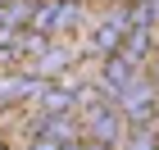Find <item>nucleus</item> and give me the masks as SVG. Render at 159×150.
Segmentation results:
<instances>
[{
    "label": "nucleus",
    "mask_w": 159,
    "mask_h": 150,
    "mask_svg": "<svg viewBox=\"0 0 159 150\" xmlns=\"http://www.w3.org/2000/svg\"><path fill=\"white\" fill-rule=\"evenodd\" d=\"M155 105H159V91L150 87V82H132L123 96H114V109L127 114L132 123H146L150 114H155Z\"/></svg>",
    "instance_id": "f257e3e1"
},
{
    "label": "nucleus",
    "mask_w": 159,
    "mask_h": 150,
    "mask_svg": "<svg viewBox=\"0 0 159 150\" xmlns=\"http://www.w3.org/2000/svg\"><path fill=\"white\" fill-rule=\"evenodd\" d=\"M123 132V114L114 109V105H91L86 109V141H100V146H114Z\"/></svg>",
    "instance_id": "f03ea898"
},
{
    "label": "nucleus",
    "mask_w": 159,
    "mask_h": 150,
    "mask_svg": "<svg viewBox=\"0 0 159 150\" xmlns=\"http://www.w3.org/2000/svg\"><path fill=\"white\" fill-rule=\"evenodd\" d=\"M73 14H77L73 0H50V5H41V9L27 18V23L37 27V37H50V32H59V27L73 23Z\"/></svg>",
    "instance_id": "7ed1b4c3"
},
{
    "label": "nucleus",
    "mask_w": 159,
    "mask_h": 150,
    "mask_svg": "<svg viewBox=\"0 0 159 150\" xmlns=\"http://www.w3.org/2000/svg\"><path fill=\"white\" fill-rule=\"evenodd\" d=\"M127 18H132V27H146L150 32V23L159 18V0H132L127 5Z\"/></svg>",
    "instance_id": "20e7f679"
},
{
    "label": "nucleus",
    "mask_w": 159,
    "mask_h": 150,
    "mask_svg": "<svg viewBox=\"0 0 159 150\" xmlns=\"http://www.w3.org/2000/svg\"><path fill=\"white\" fill-rule=\"evenodd\" d=\"M146 50H150V32H146V27H132L118 55H127V59H136V64H141V59H146Z\"/></svg>",
    "instance_id": "39448f33"
},
{
    "label": "nucleus",
    "mask_w": 159,
    "mask_h": 150,
    "mask_svg": "<svg viewBox=\"0 0 159 150\" xmlns=\"http://www.w3.org/2000/svg\"><path fill=\"white\" fill-rule=\"evenodd\" d=\"M41 109H46V114H64V109H73V91H64V87H46V91H41Z\"/></svg>",
    "instance_id": "423d86ee"
},
{
    "label": "nucleus",
    "mask_w": 159,
    "mask_h": 150,
    "mask_svg": "<svg viewBox=\"0 0 159 150\" xmlns=\"http://www.w3.org/2000/svg\"><path fill=\"white\" fill-rule=\"evenodd\" d=\"M155 77H159V64H155Z\"/></svg>",
    "instance_id": "0eeeda50"
}]
</instances>
